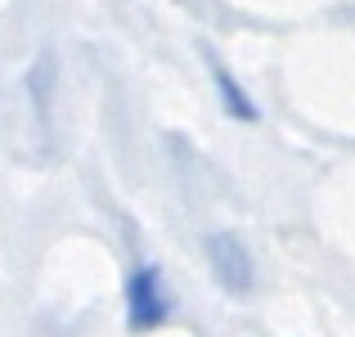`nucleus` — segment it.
<instances>
[{"mask_svg":"<svg viewBox=\"0 0 355 337\" xmlns=\"http://www.w3.org/2000/svg\"><path fill=\"white\" fill-rule=\"evenodd\" d=\"M207 261H211V270H216V279H220V288L225 293H234L243 297L252 288V257H248V248H243V239H234V234H207Z\"/></svg>","mask_w":355,"mask_h":337,"instance_id":"obj_2","label":"nucleus"},{"mask_svg":"<svg viewBox=\"0 0 355 337\" xmlns=\"http://www.w3.org/2000/svg\"><path fill=\"white\" fill-rule=\"evenodd\" d=\"M207 72H211V81H216V95H220V104H225V112L234 121H257L261 117V108L248 99V90L234 81V72L225 68L220 59H207Z\"/></svg>","mask_w":355,"mask_h":337,"instance_id":"obj_3","label":"nucleus"},{"mask_svg":"<svg viewBox=\"0 0 355 337\" xmlns=\"http://www.w3.org/2000/svg\"><path fill=\"white\" fill-rule=\"evenodd\" d=\"M126 320L135 333H148L157 324H166L171 315V293H166V279L157 266H135L126 279Z\"/></svg>","mask_w":355,"mask_h":337,"instance_id":"obj_1","label":"nucleus"}]
</instances>
